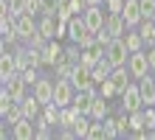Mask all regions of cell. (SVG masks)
Wrapping results in <instances>:
<instances>
[{
    "mask_svg": "<svg viewBox=\"0 0 155 140\" xmlns=\"http://www.w3.org/2000/svg\"><path fill=\"white\" fill-rule=\"evenodd\" d=\"M127 56H130V51H127V45H124L121 36H113V39L104 45V59L110 62V67H121V64H127Z\"/></svg>",
    "mask_w": 155,
    "mask_h": 140,
    "instance_id": "1",
    "label": "cell"
},
{
    "mask_svg": "<svg viewBox=\"0 0 155 140\" xmlns=\"http://www.w3.org/2000/svg\"><path fill=\"white\" fill-rule=\"evenodd\" d=\"M14 31H17V42H28L37 34V20L34 14H17L14 17Z\"/></svg>",
    "mask_w": 155,
    "mask_h": 140,
    "instance_id": "2",
    "label": "cell"
},
{
    "mask_svg": "<svg viewBox=\"0 0 155 140\" xmlns=\"http://www.w3.org/2000/svg\"><path fill=\"white\" fill-rule=\"evenodd\" d=\"M127 70H130V79H144L150 73V62H147V53L141 51H133L127 56Z\"/></svg>",
    "mask_w": 155,
    "mask_h": 140,
    "instance_id": "3",
    "label": "cell"
},
{
    "mask_svg": "<svg viewBox=\"0 0 155 140\" xmlns=\"http://www.w3.org/2000/svg\"><path fill=\"white\" fill-rule=\"evenodd\" d=\"M71 98H74V84H71L68 79H57V81H54V98H51V104L54 107H68Z\"/></svg>",
    "mask_w": 155,
    "mask_h": 140,
    "instance_id": "4",
    "label": "cell"
},
{
    "mask_svg": "<svg viewBox=\"0 0 155 140\" xmlns=\"http://www.w3.org/2000/svg\"><path fill=\"white\" fill-rule=\"evenodd\" d=\"M68 81L74 84V90H93V87H96V81H93V76H90V70L82 67V64H74V70H71Z\"/></svg>",
    "mask_w": 155,
    "mask_h": 140,
    "instance_id": "5",
    "label": "cell"
},
{
    "mask_svg": "<svg viewBox=\"0 0 155 140\" xmlns=\"http://www.w3.org/2000/svg\"><path fill=\"white\" fill-rule=\"evenodd\" d=\"M141 92H138V84H127L124 92H121V112H135V109H141Z\"/></svg>",
    "mask_w": 155,
    "mask_h": 140,
    "instance_id": "6",
    "label": "cell"
},
{
    "mask_svg": "<svg viewBox=\"0 0 155 140\" xmlns=\"http://www.w3.org/2000/svg\"><path fill=\"white\" fill-rule=\"evenodd\" d=\"M82 20H85V28L99 31V28L104 25V11H102V6H85V8H82Z\"/></svg>",
    "mask_w": 155,
    "mask_h": 140,
    "instance_id": "7",
    "label": "cell"
},
{
    "mask_svg": "<svg viewBox=\"0 0 155 140\" xmlns=\"http://www.w3.org/2000/svg\"><path fill=\"white\" fill-rule=\"evenodd\" d=\"M31 87H34L31 95L37 98L42 107H45V104H51V98H54V81H51V79H42V76H40L37 81L31 84Z\"/></svg>",
    "mask_w": 155,
    "mask_h": 140,
    "instance_id": "8",
    "label": "cell"
},
{
    "mask_svg": "<svg viewBox=\"0 0 155 140\" xmlns=\"http://www.w3.org/2000/svg\"><path fill=\"white\" fill-rule=\"evenodd\" d=\"M62 56V45H59V39H48L40 48V64H48V67H54V62H57Z\"/></svg>",
    "mask_w": 155,
    "mask_h": 140,
    "instance_id": "9",
    "label": "cell"
},
{
    "mask_svg": "<svg viewBox=\"0 0 155 140\" xmlns=\"http://www.w3.org/2000/svg\"><path fill=\"white\" fill-rule=\"evenodd\" d=\"M121 20L127 28H135L141 23V8H138V0H124L121 6Z\"/></svg>",
    "mask_w": 155,
    "mask_h": 140,
    "instance_id": "10",
    "label": "cell"
},
{
    "mask_svg": "<svg viewBox=\"0 0 155 140\" xmlns=\"http://www.w3.org/2000/svg\"><path fill=\"white\" fill-rule=\"evenodd\" d=\"M138 92H141V104L144 107H155V81L147 73L144 79H138Z\"/></svg>",
    "mask_w": 155,
    "mask_h": 140,
    "instance_id": "11",
    "label": "cell"
},
{
    "mask_svg": "<svg viewBox=\"0 0 155 140\" xmlns=\"http://www.w3.org/2000/svg\"><path fill=\"white\" fill-rule=\"evenodd\" d=\"M3 90L12 95V101H20L25 95V81H23V76H20V73H14L12 79H6L3 81Z\"/></svg>",
    "mask_w": 155,
    "mask_h": 140,
    "instance_id": "12",
    "label": "cell"
},
{
    "mask_svg": "<svg viewBox=\"0 0 155 140\" xmlns=\"http://www.w3.org/2000/svg\"><path fill=\"white\" fill-rule=\"evenodd\" d=\"M34 120H28V118H20L17 123L12 126V137L14 140H34Z\"/></svg>",
    "mask_w": 155,
    "mask_h": 140,
    "instance_id": "13",
    "label": "cell"
},
{
    "mask_svg": "<svg viewBox=\"0 0 155 140\" xmlns=\"http://www.w3.org/2000/svg\"><path fill=\"white\" fill-rule=\"evenodd\" d=\"M17 104H20V112H23V118H28V120H34L40 115V109H42V104L34 95H23L20 101H17Z\"/></svg>",
    "mask_w": 155,
    "mask_h": 140,
    "instance_id": "14",
    "label": "cell"
},
{
    "mask_svg": "<svg viewBox=\"0 0 155 140\" xmlns=\"http://www.w3.org/2000/svg\"><path fill=\"white\" fill-rule=\"evenodd\" d=\"M104 31L110 34V39L113 36H121L124 31H127V25H124V20H121V14H104Z\"/></svg>",
    "mask_w": 155,
    "mask_h": 140,
    "instance_id": "15",
    "label": "cell"
},
{
    "mask_svg": "<svg viewBox=\"0 0 155 140\" xmlns=\"http://www.w3.org/2000/svg\"><path fill=\"white\" fill-rule=\"evenodd\" d=\"M14 73H17L14 53H12V51H3V53H0V84H3L6 79H12Z\"/></svg>",
    "mask_w": 155,
    "mask_h": 140,
    "instance_id": "16",
    "label": "cell"
},
{
    "mask_svg": "<svg viewBox=\"0 0 155 140\" xmlns=\"http://www.w3.org/2000/svg\"><path fill=\"white\" fill-rule=\"evenodd\" d=\"M107 79H110V81L116 84L118 95H121V92H124V87L130 84V70H127V64H121V67H113V70H110V76H107Z\"/></svg>",
    "mask_w": 155,
    "mask_h": 140,
    "instance_id": "17",
    "label": "cell"
},
{
    "mask_svg": "<svg viewBox=\"0 0 155 140\" xmlns=\"http://www.w3.org/2000/svg\"><path fill=\"white\" fill-rule=\"evenodd\" d=\"M104 115H107V98H102V95L96 92L93 101H90V107H87V118H90V120H102Z\"/></svg>",
    "mask_w": 155,
    "mask_h": 140,
    "instance_id": "18",
    "label": "cell"
},
{
    "mask_svg": "<svg viewBox=\"0 0 155 140\" xmlns=\"http://www.w3.org/2000/svg\"><path fill=\"white\" fill-rule=\"evenodd\" d=\"M37 31L45 36V39H57V17L42 14V20L37 23Z\"/></svg>",
    "mask_w": 155,
    "mask_h": 140,
    "instance_id": "19",
    "label": "cell"
},
{
    "mask_svg": "<svg viewBox=\"0 0 155 140\" xmlns=\"http://www.w3.org/2000/svg\"><path fill=\"white\" fill-rule=\"evenodd\" d=\"M110 70H113V67H110V62H107L104 56H102V59H99L93 67H90V76H93V81L99 84V81H104L107 76H110Z\"/></svg>",
    "mask_w": 155,
    "mask_h": 140,
    "instance_id": "20",
    "label": "cell"
},
{
    "mask_svg": "<svg viewBox=\"0 0 155 140\" xmlns=\"http://www.w3.org/2000/svg\"><path fill=\"white\" fill-rule=\"evenodd\" d=\"M138 34H141V39H144V45H155V23L152 20H144L138 23Z\"/></svg>",
    "mask_w": 155,
    "mask_h": 140,
    "instance_id": "21",
    "label": "cell"
},
{
    "mask_svg": "<svg viewBox=\"0 0 155 140\" xmlns=\"http://www.w3.org/2000/svg\"><path fill=\"white\" fill-rule=\"evenodd\" d=\"M121 39H124V45H127V51H141L144 48V39H141V34L138 31H124L121 34Z\"/></svg>",
    "mask_w": 155,
    "mask_h": 140,
    "instance_id": "22",
    "label": "cell"
},
{
    "mask_svg": "<svg viewBox=\"0 0 155 140\" xmlns=\"http://www.w3.org/2000/svg\"><path fill=\"white\" fill-rule=\"evenodd\" d=\"M82 31H85V20H82V14H71V20H68V36L76 42Z\"/></svg>",
    "mask_w": 155,
    "mask_h": 140,
    "instance_id": "23",
    "label": "cell"
},
{
    "mask_svg": "<svg viewBox=\"0 0 155 140\" xmlns=\"http://www.w3.org/2000/svg\"><path fill=\"white\" fill-rule=\"evenodd\" d=\"M74 135L76 137H87V129H90V118L87 115H76V120H74Z\"/></svg>",
    "mask_w": 155,
    "mask_h": 140,
    "instance_id": "24",
    "label": "cell"
},
{
    "mask_svg": "<svg viewBox=\"0 0 155 140\" xmlns=\"http://www.w3.org/2000/svg\"><path fill=\"white\" fill-rule=\"evenodd\" d=\"M99 95L110 101V98H118V90H116V84L110 79H104V81H99Z\"/></svg>",
    "mask_w": 155,
    "mask_h": 140,
    "instance_id": "25",
    "label": "cell"
},
{
    "mask_svg": "<svg viewBox=\"0 0 155 140\" xmlns=\"http://www.w3.org/2000/svg\"><path fill=\"white\" fill-rule=\"evenodd\" d=\"M3 118L8 120V126H14V123H17V120H20V118H23V112H20V104H17V101H14V104H12V107H8V109H6V115H3Z\"/></svg>",
    "mask_w": 155,
    "mask_h": 140,
    "instance_id": "26",
    "label": "cell"
},
{
    "mask_svg": "<svg viewBox=\"0 0 155 140\" xmlns=\"http://www.w3.org/2000/svg\"><path fill=\"white\" fill-rule=\"evenodd\" d=\"M102 129H104V137H118V132H116V118L104 115L102 118Z\"/></svg>",
    "mask_w": 155,
    "mask_h": 140,
    "instance_id": "27",
    "label": "cell"
},
{
    "mask_svg": "<svg viewBox=\"0 0 155 140\" xmlns=\"http://www.w3.org/2000/svg\"><path fill=\"white\" fill-rule=\"evenodd\" d=\"M87 137H90V140H104V129H102V120H90Z\"/></svg>",
    "mask_w": 155,
    "mask_h": 140,
    "instance_id": "28",
    "label": "cell"
},
{
    "mask_svg": "<svg viewBox=\"0 0 155 140\" xmlns=\"http://www.w3.org/2000/svg\"><path fill=\"white\" fill-rule=\"evenodd\" d=\"M144 109V129H155V107H141Z\"/></svg>",
    "mask_w": 155,
    "mask_h": 140,
    "instance_id": "29",
    "label": "cell"
},
{
    "mask_svg": "<svg viewBox=\"0 0 155 140\" xmlns=\"http://www.w3.org/2000/svg\"><path fill=\"white\" fill-rule=\"evenodd\" d=\"M138 8H141V20L144 17L150 20V14L155 11V0H138Z\"/></svg>",
    "mask_w": 155,
    "mask_h": 140,
    "instance_id": "30",
    "label": "cell"
},
{
    "mask_svg": "<svg viewBox=\"0 0 155 140\" xmlns=\"http://www.w3.org/2000/svg\"><path fill=\"white\" fill-rule=\"evenodd\" d=\"M20 76H23L25 84H34V81L40 79V73H37V67H25V70H20Z\"/></svg>",
    "mask_w": 155,
    "mask_h": 140,
    "instance_id": "31",
    "label": "cell"
},
{
    "mask_svg": "<svg viewBox=\"0 0 155 140\" xmlns=\"http://www.w3.org/2000/svg\"><path fill=\"white\" fill-rule=\"evenodd\" d=\"M57 3H59V0H40V11L54 17V11H57Z\"/></svg>",
    "mask_w": 155,
    "mask_h": 140,
    "instance_id": "32",
    "label": "cell"
},
{
    "mask_svg": "<svg viewBox=\"0 0 155 140\" xmlns=\"http://www.w3.org/2000/svg\"><path fill=\"white\" fill-rule=\"evenodd\" d=\"M104 6H107V14H121L124 0H104Z\"/></svg>",
    "mask_w": 155,
    "mask_h": 140,
    "instance_id": "33",
    "label": "cell"
},
{
    "mask_svg": "<svg viewBox=\"0 0 155 140\" xmlns=\"http://www.w3.org/2000/svg\"><path fill=\"white\" fill-rule=\"evenodd\" d=\"M82 8H85V0H68V11L71 14H82Z\"/></svg>",
    "mask_w": 155,
    "mask_h": 140,
    "instance_id": "34",
    "label": "cell"
},
{
    "mask_svg": "<svg viewBox=\"0 0 155 140\" xmlns=\"http://www.w3.org/2000/svg\"><path fill=\"white\" fill-rule=\"evenodd\" d=\"M34 11H40V0H25L23 14H34Z\"/></svg>",
    "mask_w": 155,
    "mask_h": 140,
    "instance_id": "35",
    "label": "cell"
},
{
    "mask_svg": "<svg viewBox=\"0 0 155 140\" xmlns=\"http://www.w3.org/2000/svg\"><path fill=\"white\" fill-rule=\"evenodd\" d=\"M62 36H68V23L57 20V39H62Z\"/></svg>",
    "mask_w": 155,
    "mask_h": 140,
    "instance_id": "36",
    "label": "cell"
},
{
    "mask_svg": "<svg viewBox=\"0 0 155 140\" xmlns=\"http://www.w3.org/2000/svg\"><path fill=\"white\" fill-rule=\"evenodd\" d=\"M147 53V62H150V70H155V45H150V51H144Z\"/></svg>",
    "mask_w": 155,
    "mask_h": 140,
    "instance_id": "37",
    "label": "cell"
},
{
    "mask_svg": "<svg viewBox=\"0 0 155 140\" xmlns=\"http://www.w3.org/2000/svg\"><path fill=\"white\" fill-rule=\"evenodd\" d=\"M0 14H8V0H0Z\"/></svg>",
    "mask_w": 155,
    "mask_h": 140,
    "instance_id": "38",
    "label": "cell"
},
{
    "mask_svg": "<svg viewBox=\"0 0 155 140\" xmlns=\"http://www.w3.org/2000/svg\"><path fill=\"white\" fill-rule=\"evenodd\" d=\"M104 0H85V6H102Z\"/></svg>",
    "mask_w": 155,
    "mask_h": 140,
    "instance_id": "39",
    "label": "cell"
},
{
    "mask_svg": "<svg viewBox=\"0 0 155 140\" xmlns=\"http://www.w3.org/2000/svg\"><path fill=\"white\" fill-rule=\"evenodd\" d=\"M6 51V39H3V34H0V53Z\"/></svg>",
    "mask_w": 155,
    "mask_h": 140,
    "instance_id": "40",
    "label": "cell"
},
{
    "mask_svg": "<svg viewBox=\"0 0 155 140\" xmlns=\"http://www.w3.org/2000/svg\"><path fill=\"white\" fill-rule=\"evenodd\" d=\"M3 137H8V132H6V129H3V126H0V140H3Z\"/></svg>",
    "mask_w": 155,
    "mask_h": 140,
    "instance_id": "41",
    "label": "cell"
},
{
    "mask_svg": "<svg viewBox=\"0 0 155 140\" xmlns=\"http://www.w3.org/2000/svg\"><path fill=\"white\" fill-rule=\"evenodd\" d=\"M150 20H152V23H155V11H152V14H150Z\"/></svg>",
    "mask_w": 155,
    "mask_h": 140,
    "instance_id": "42",
    "label": "cell"
}]
</instances>
